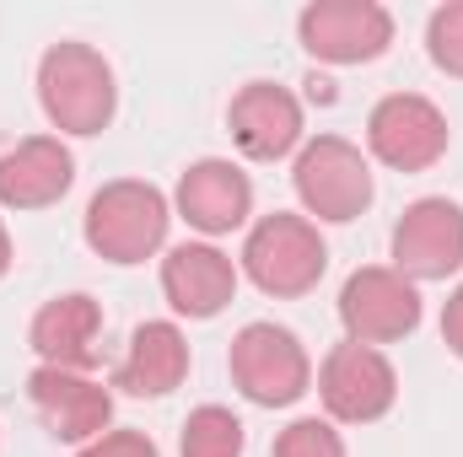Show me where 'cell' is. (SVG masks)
<instances>
[{"mask_svg": "<svg viewBox=\"0 0 463 457\" xmlns=\"http://www.w3.org/2000/svg\"><path fill=\"white\" fill-rule=\"evenodd\" d=\"M38 103L60 135H103L118 108L114 65L81 38L49 43L38 60Z\"/></svg>", "mask_w": 463, "mask_h": 457, "instance_id": "6da1fadb", "label": "cell"}, {"mask_svg": "<svg viewBox=\"0 0 463 457\" xmlns=\"http://www.w3.org/2000/svg\"><path fill=\"white\" fill-rule=\"evenodd\" d=\"M167 227H173V200L156 183H146V178H114V183H103L87 200V221H81L87 247L98 258L118 264V269L156 258L162 242H167Z\"/></svg>", "mask_w": 463, "mask_h": 457, "instance_id": "7a4b0ae2", "label": "cell"}, {"mask_svg": "<svg viewBox=\"0 0 463 457\" xmlns=\"http://www.w3.org/2000/svg\"><path fill=\"white\" fill-rule=\"evenodd\" d=\"M242 275L275 296V302H291V296H307L324 269H329V242L318 237V227L297 210H275L264 221H253L242 237Z\"/></svg>", "mask_w": 463, "mask_h": 457, "instance_id": "3957f363", "label": "cell"}, {"mask_svg": "<svg viewBox=\"0 0 463 457\" xmlns=\"http://www.w3.org/2000/svg\"><path fill=\"white\" fill-rule=\"evenodd\" d=\"M291 183H297V200L307 210V221H329V227H345L355 221L377 183H372V162L361 156V145H350L345 135H313L302 140L297 162H291Z\"/></svg>", "mask_w": 463, "mask_h": 457, "instance_id": "277c9868", "label": "cell"}, {"mask_svg": "<svg viewBox=\"0 0 463 457\" xmlns=\"http://www.w3.org/2000/svg\"><path fill=\"white\" fill-rule=\"evenodd\" d=\"M227 371L237 382V393L259 409H291L307 387H313V355L280 323H242L232 334Z\"/></svg>", "mask_w": 463, "mask_h": 457, "instance_id": "5b68a950", "label": "cell"}, {"mask_svg": "<svg viewBox=\"0 0 463 457\" xmlns=\"http://www.w3.org/2000/svg\"><path fill=\"white\" fill-rule=\"evenodd\" d=\"M318 398L324 420L335 425H372L399 404V371L377 344H335L318 366Z\"/></svg>", "mask_w": 463, "mask_h": 457, "instance_id": "8992f818", "label": "cell"}, {"mask_svg": "<svg viewBox=\"0 0 463 457\" xmlns=\"http://www.w3.org/2000/svg\"><path fill=\"white\" fill-rule=\"evenodd\" d=\"M448 114L420 98V92H388L372 114H366V145L383 167L393 173H426L448 156Z\"/></svg>", "mask_w": 463, "mask_h": 457, "instance_id": "52a82bcc", "label": "cell"}, {"mask_svg": "<svg viewBox=\"0 0 463 457\" xmlns=\"http://www.w3.org/2000/svg\"><path fill=\"white\" fill-rule=\"evenodd\" d=\"M340 323L355 344H399L420 329V291L393 264H366L340 285Z\"/></svg>", "mask_w": 463, "mask_h": 457, "instance_id": "ba28073f", "label": "cell"}, {"mask_svg": "<svg viewBox=\"0 0 463 457\" xmlns=\"http://www.w3.org/2000/svg\"><path fill=\"white\" fill-rule=\"evenodd\" d=\"M297 38L324 65H366L393 43V11L377 0H313L297 16Z\"/></svg>", "mask_w": 463, "mask_h": 457, "instance_id": "9c48e42d", "label": "cell"}, {"mask_svg": "<svg viewBox=\"0 0 463 457\" xmlns=\"http://www.w3.org/2000/svg\"><path fill=\"white\" fill-rule=\"evenodd\" d=\"M393 269L410 280V285H426V280H448L463 269V205L448 194H426L415 200L399 227H393Z\"/></svg>", "mask_w": 463, "mask_h": 457, "instance_id": "30bf717a", "label": "cell"}, {"mask_svg": "<svg viewBox=\"0 0 463 457\" xmlns=\"http://www.w3.org/2000/svg\"><path fill=\"white\" fill-rule=\"evenodd\" d=\"M27 398L43 420V431L54 442H98L103 431H114V393L92 377V371H60V366H38L27 377Z\"/></svg>", "mask_w": 463, "mask_h": 457, "instance_id": "8fae6325", "label": "cell"}, {"mask_svg": "<svg viewBox=\"0 0 463 457\" xmlns=\"http://www.w3.org/2000/svg\"><path fill=\"white\" fill-rule=\"evenodd\" d=\"M173 216H184L200 237H227L253 216V183L227 156H200L184 167L173 189Z\"/></svg>", "mask_w": 463, "mask_h": 457, "instance_id": "7c38bea8", "label": "cell"}, {"mask_svg": "<svg viewBox=\"0 0 463 457\" xmlns=\"http://www.w3.org/2000/svg\"><path fill=\"white\" fill-rule=\"evenodd\" d=\"M227 129L248 162H286L302 151V103L275 81H248L227 108Z\"/></svg>", "mask_w": 463, "mask_h": 457, "instance_id": "4fadbf2b", "label": "cell"}, {"mask_svg": "<svg viewBox=\"0 0 463 457\" xmlns=\"http://www.w3.org/2000/svg\"><path fill=\"white\" fill-rule=\"evenodd\" d=\"M237 280H242V269L216 242H178L162 258V296H167V307L178 318L205 323V318L227 312L232 296H237Z\"/></svg>", "mask_w": 463, "mask_h": 457, "instance_id": "5bb4252c", "label": "cell"}, {"mask_svg": "<svg viewBox=\"0 0 463 457\" xmlns=\"http://www.w3.org/2000/svg\"><path fill=\"white\" fill-rule=\"evenodd\" d=\"M76 156L60 135H27L0 151V205L5 210H49L71 194Z\"/></svg>", "mask_w": 463, "mask_h": 457, "instance_id": "9a60e30c", "label": "cell"}, {"mask_svg": "<svg viewBox=\"0 0 463 457\" xmlns=\"http://www.w3.org/2000/svg\"><path fill=\"white\" fill-rule=\"evenodd\" d=\"M98 340H103V307L87 291H65V296L43 302L27 329L38 366H60V371H92L103 355Z\"/></svg>", "mask_w": 463, "mask_h": 457, "instance_id": "2e32d148", "label": "cell"}, {"mask_svg": "<svg viewBox=\"0 0 463 457\" xmlns=\"http://www.w3.org/2000/svg\"><path fill=\"white\" fill-rule=\"evenodd\" d=\"M184 377H189V340H184V329L167 323V318H151L124 344L114 387L135 393V398H167L173 387H184Z\"/></svg>", "mask_w": 463, "mask_h": 457, "instance_id": "e0dca14e", "label": "cell"}, {"mask_svg": "<svg viewBox=\"0 0 463 457\" xmlns=\"http://www.w3.org/2000/svg\"><path fill=\"white\" fill-rule=\"evenodd\" d=\"M242 447H248L242 420L227 404H200L178 436V457H242Z\"/></svg>", "mask_w": 463, "mask_h": 457, "instance_id": "ac0fdd59", "label": "cell"}, {"mask_svg": "<svg viewBox=\"0 0 463 457\" xmlns=\"http://www.w3.org/2000/svg\"><path fill=\"white\" fill-rule=\"evenodd\" d=\"M269 457H345V436L335 431V420L302 415V420H291V425L275 436Z\"/></svg>", "mask_w": 463, "mask_h": 457, "instance_id": "d6986e66", "label": "cell"}, {"mask_svg": "<svg viewBox=\"0 0 463 457\" xmlns=\"http://www.w3.org/2000/svg\"><path fill=\"white\" fill-rule=\"evenodd\" d=\"M426 54L442 76H458L463 81V0H448L431 11L426 22Z\"/></svg>", "mask_w": 463, "mask_h": 457, "instance_id": "ffe728a7", "label": "cell"}, {"mask_svg": "<svg viewBox=\"0 0 463 457\" xmlns=\"http://www.w3.org/2000/svg\"><path fill=\"white\" fill-rule=\"evenodd\" d=\"M76 457H162L146 431H103L98 442H87Z\"/></svg>", "mask_w": 463, "mask_h": 457, "instance_id": "44dd1931", "label": "cell"}, {"mask_svg": "<svg viewBox=\"0 0 463 457\" xmlns=\"http://www.w3.org/2000/svg\"><path fill=\"white\" fill-rule=\"evenodd\" d=\"M442 344L463 360V285L448 296V307H442Z\"/></svg>", "mask_w": 463, "mask_h": 457, "instance_id": "7402d4cb", "label": "cell"}, {"mask_svg": "<svg viewBox=\"0 0 463 457\" xmlns=\"http://www.w3.org/2000/svg\"><path fill=\"white\" fill-rule=\"evenodd\" d=\"M11 269V231H5V221H0V275Z\"/></svg>", "mask_w": 463, "mask_h": 457, "instance_id": "603a6c76", "label": "cell"}]
</instances>
